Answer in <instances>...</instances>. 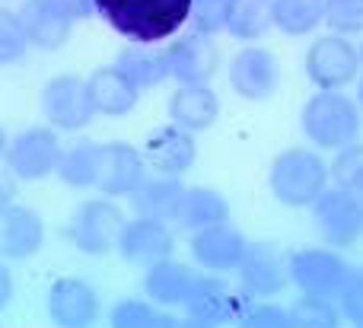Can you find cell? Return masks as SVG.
Returning a JSON list of instances; mask_svg holds the SVG:
<instances>
[{
	"mask_svg": "<svg viewBox=\"0 0 363 328\" xmlns=\"http://www.w3.org/2000/svg\"><path fill=\"white\" fill-rule=\"evenodd\" d=\"M93 4L106 26L138 45L172 38L191 13V0H93Z\"/></svg>",
	"mask_w": 363,
	"mask_h": 328,
	"instance_id": "cell-1",
	"label": "cell"
},
{
	"mask_svg": "<svg viewBox=\"0 0 363 328\" xmlns=\"http://www.w3.org/2000/svg\"><path fill=\"white\" fill-rule=\"evenodd\" d=\"M300 128L322 150H341L360 134V108L338 89H319L300 112Z\"/></svg>",
	"mask_w": 363,
	"mask_h": 328,
	"instance_id": "cell-2",
	"label": "cell"
},
{
	"mask_svg": "<svg viewBox=\"0 0 363 328\" xmlns=\"http://www.w3.org/2000/svg\"><path fill=\"white\" fill-rule=\"evenodd\" d=\"M325 182H328V166L322 163L319 153L309 150L281 153V157H274L268 172L271 195L284 208H309L325 191Z\"/></svg>",
	"mask_w": 363,
	"mask_h": 328,
	"instance_id": "cell-3",
	"label": "cell"
},
{
	"mask_svg": "<svg viewBox=\"0 0 363 328\" xmlns=\"http://www.w3.org/2000/svg\"><path fill=\"white\" fill-rule=\"evenodd\" d=\"M360 48L345 35H322L306 51V77L319 89H341L360 77Z\"/></svg>",
	"mask_w": 363,
	"mask_h": 328,
	"instance_id": "cell-4",
	"label": "cell"
},
{
	"mask_svg": "<svg viewBox=\"0 0 363 328\" xmlns=\"http://www.w3.org/2000/svg\"><path fill=\"white\" fill-rule=\"evenodd\" d=\"M121 223H125V214L118 204L99 198V201H86L74 210L67 236L83 255H106L112 246H118Z\"/></svg>",
	"mask_w": 363,
	"mask_h": 328,
	"instance_id": "cell-5",
	"label": "cell"
},
{
	"mask_svg": "<svg viewBox=\"0 0 363 328\" xmlns=\"http://www.w3.org/2000/svg\"><path fill=\"white\" fill-rule=\"evenodd\" d=\"M309 208H313V217H315V223H319L328 246L347 249L360 239V233H363L360 195H354V191L338 185V188H325Z\"/></svg>",
	"mask_w": 363,
	"mask_h": 328,
	"instance_id": "cell-6",
	"label": "cell"
},
{
	"mask_svg": "<svg viewBox=\"0 0 363 328\" xmlns=\"http://www.w3.org/2000/svg\"><path fill=\"white\" fill-rule=\"evenodd\" d=\"M42 112H45V121L51 128H57V131H80V128H86L96 115L86 80H80L74 74H61L55 80H48L42 89Z\"/></svg>",
	"mask_w": 363,
	"mask_h": 328,
	"instance_id": "cell-7",
	"label": "cell"
},
{
	"mask_svg": "<svg viewBox=\"0 0 363 328\" xmlns=\"http://www.w3.org/2000/svg\"><path fill=\"white\" fill-rule=\"evenodd\" d=\"M57 159H61V144L51 128H26L6 147V169L16 179L26 182H38L57 172Z\"/></svg>",
	"mask_w": 363,
	"mask_h": 328,
	"instance_id": "cell-8",
	"label": "cell"
},
{
	"mask_svg": "<svg viewBox=\"0 0 363 328\" xmlns=\"http://www.w3.org/2000/svg\"><path fill=\"white\" fill-rule=\"evenodd\" d=\"M287 274L303 293L338 297L347 278V265L341 255L328 252V249H296L287 259Z\"/></svg>",
	"mask_w": 363,
	"mask_h": 328,
	"instance_id": "cell-9",
	"label": "cell"
},
{
	"mask_svg": "<svg viewBox=\"0 0 363 328\" xmlns=\"http://www.w3.org/2000/svg\"><path fill=\"white\" fill-rule=\"evenodd\" d=\"M230 86L236 96L249 102H264L277 93L281 86V67L271 51L249 45L242 48L230 64Z\"/></svg>",
	"mask_w": 363,
	"mask_h": 328,
	"instance_id": "cell-10",
	"label": "cell"
},
{
	"mask_svg": "<svg viewBox=\"0 0 363 328\" xmlns=\"http://www.w3.org/2000/svg\"><path fill=\"white\" fill-rule=\"evenodd\" d=\"M236 271H239V287H242V293L252 300L277 297L290 281L281 249L271 246V242H255V246L249 242L245 259Z\"/></svg>",
	"mask_w": 363,
	"mask_h": 328,
	"instance_id": "cell-11",
	"label": "cell"
},
{
	"mask_svg": "<svg viewBox=\"0 0 363 328\" xmlns=\"http://www.w3.org/2000/svg\"><path fill=\"white\" fill-rule=\"evenodd\" d=\"M166 61H169V77H176L179 83H211L220 64V48L213 35L191 29L182 32L166 48Z\"/></svg>",
	"mask_w": 363,
	"mask_h": 328,
	"instance_id": "cell-12",
	"label": "cell"
},
{
	"mask_svg": "<svg viewBox=\"0 0 363 328\" xmlns=\"http://www.w3.org/2000/svg\"><path fill=\"white\" fill-rule=\"evenodd\" d=\"M182 306H185V316L191 325H223L239 319V312L245 310L242 300L230 290L226 281L207 278V274H198L191 293Z\"/></svg>",
	"mask_w": 363,
	"mask_h": 328,
	"instance_id": "cell-13",
	"label": "cell"
},
{
	"mask_svg": "<svg viewBox=\"0 0 363 328\" xmlns=\"http://www.w3.org/2000/svg\"><path fill=\"white\" fill-rule=\"evenodd\" d=\"M245 249H249V239H245L239 230H233L230 223L194 230V236H191L194 261H198L201 268H207V271H213V274L236 271L245 259Z\"/></svg>",
	"mask_w": 363,
	"mask_h": 328,
	"instance_id": "cell-14",
	"label": "cell"
},
{
	"mask_svg": "<svg viewBox=\"0 0 363 328\" xmlns=\"http://www.w3.org/2000/svg\"><path fill=\"white\" fill-rule=\"evenodd\" d=\"M99 293L83 278H61L48 290V316L55 325L86 328L99 319Z\"/></svg>",
	"mask_w": 363,
	"mask_h": 328,
	"instance_id": "cell-15",
	"label": "cell"
},
{
	"mask_svg": "<svg viewBox=\"0 0 363 328\" xmlns=\"http://www.w3.org/2000/svg\"><path fill=\"white\" fill-rule=\"evenodd\" d=\"M176 239H172V230L160 220L150 217H134V220L121 223L118 233V252L125 261L131 265H153V261H163L172 255Z\"/></svg>",
	"mask_w": 363,
	"mask_h": 328,
	"instance_id": "cell-16",
	"label": "cell"
},
{
	"mask_svg": "<svg viewBox=\"0 0 363 328\" xmlns=\"http://www.w3.org/2000/svg\"><path fill=\"white\" fill-rule=\"evenodd\" d=\"M144 179H147V159L138 147L125 144V140L102 144L99 188L106 191V198H131Z\"/></svg>",
	"mask_w": 363,
	"mask_h": 328,
	"instance_id": "cell-17",
	"label": "cell"
},
{
	"mask_svg": "<svg viewBox=\"0 0 363 328\" xmlns=\"http://www.w3.org/2000/svg\"><path fill=\"white\" fill-rule=\"evenodd\" d=\"M144 159L160 176H182V172H188L194 166V159H198L194 134L179 125L157 128L144 144Z\"/></svg>",
	"mask_w": 363,
	"mask_h": 328,
	"instance_id": "cell-18",
	"label": "cell"
},
{
	"mask_svg": "<svg viewBox=\"0 0 363 328\" xmlns=\"http://www.w3.org/2000/svg\"><path fill=\"white\" fill-rule=\"evenodd\" d=\"M45 242V223L32 208L10 204L0 214V255L4 259H32Z\"/></svg>",
	"mask_w": 363,
	"mask_h": 328,
	"instance_id": "cell-19",
	"label": "cell"
},
{
	"mask_svg": "<svg viewBox=\"0 0 363 328\" xmlns=\"http://www.w3.org/2000/svg\"><path fill=\"white\" fill-rule=\"evenodd\" d=\"M220 115V99L207 83H179V89L169 96V118L172 125L198 134L213 128Z\"/></svg>",
	"mask_w": 363,
	"mask_h": 328,
	"instance_id": "cell-20",
	"label": "cell"
},
{
	"mask_svg": "<svg viewBox=\"0 0 363 328\" xmlns=\"http://www.w3.org/2000/svg\"><path fill=\"white\" fill-rule=\"evenodd\" d=\"M89 86V99H93L96 115H106V118H125L138 108V96L140 89L121 74L118 67H99L93 77L86 80Z\"/></svg>",
	"mask_w": 363,
	"mask_h": 328,
	"instance_id": "cell-21",
	"label": "cell"
},
{
	"mask_svg": "<svg viewBox=\"0 0 363 328\" xmlns=\"http://www.w3.org/2000/svg\"><path fill=\"white\" fill-rule=\"evenodd\" d=\"M19 23H23L29 45L42 51H57L70 38V19L61 16L48 0H26L19 6Z\"/></svg>",
	"mask_w": 363,
	"mask_h": 328,
	"instance_id": "cell-22",
	"label": "cell"
},
{
	"mask_svg": "<svg viewBox=\"0 0 363 328\" xmlns=\"http://www.w3.org/2000/svg\"><path fill=\"white\" fill-rule=\"evenodd\" d=\"M185 198V185L172 176L163 179H144L140 188L131 195V208L138 217H150L160 223H172L179 220V208Z\"/></svg>",
	"mask_w": 363,
	"mask_h": 328,
	"instance_id": "cell-23",
	"label": "cell"
},
{
	"mask_svg": "<svg viewBox=\"0 0 363 328\" xmlns=\"http://www.w3.org/2000/svg\"><path fill=\"white\" fill-rule=\"evenodd\" d=\"M194 281H198V274L188 265L163 259L150 265V271L144 278V290L157 306H182L188 300V293H191Z\"/></svg>",
	"mask_w": 363,
	"mask_h": 328,
	"instance_id": "cell-24",
	"label": "cell"
},
{
	"mask_svg": "<svg viewBox=\"0 0 363 328\" xmlns=\"http://www.w3.org/2000/svg\"><path fill=\"white\" fill-rule=\"evenodd\" d=\"M99 172H102V144L96 140H80V144L61 150L57 159V179L70 188H89L99 185Z\"/></svg>",
	"mask_w": 363,
	"mask_h": 328,
	"instance_id": "cell-25",
	"label": "cell"
},
{
	"mask_svg": "<svg viewBox=\"0 0 363 328\" xmlns=\"http://www.w3.org/2000/svg\"><path fill=\"white\" fill-rule=\"evenodd\" d=\"M230 220V201L213 188H185L179 208V223L185 230H204V227H217V223Z\"/></svg>",
	"mask_w": 363,
	"mask_h": 328,
	"instance_id": "cell-26",
	"label": "cell"
},
{
	"mask_svg": "<svg viewBox=\"0 0 363 328\" xmlns=\"http://www.w3.org/2000/svg\"><path fill=\"white\" fill-rule=\"evenodd\" d=\"M271 26L284 35H309L325 19V0H268Z\"/></svg>",
	"mask_w": 363,
	"mask_h": 328,
	"instance_id": "cell-27",
	"label": "cell"
},
{
	"mask_svg": "<svg viewBox=\"0 0 363 328\" xmlns=\"http://www.w3.org/2000/svg\"><path fill=\"white\" fill-rule=\"evenodd\" d=\"M115 67H118L138 89H153L163 80H169V61H166V51L128 48L115 57Z\"/></svg>",
	"mask_w": 363,
	"mask_h": 328,
	"instance_id": "cell-28",
	"label": "cell"
},
{
	"mask_svg": "<svg viewBox=\"0 0 363 328\" xmlns=\"http://www.w3.org/2000/svg\"><path fill=\"white\" fill-rule=\"evenodd\" d=\"M271 29L268 0H233L230 16H226V32L239 42H258Z\"/></svg>",
	"mask_w": 363,
	"mask_h": 328,
	"instance_id": "cell-29",
	"label": "cell"
},
{
	"mask_svg": "<svg viewBox=\"0 0 363 328\" xmlns=\"http://www.w3.org/2000/svg\"><path fill=\"white\" fill-rule=\"evenodd\" d=\"M290 319H294V328H335L341 312H338L335 297L303 293V297L290 306Z\"/></svg>",
	"mask_w": 363,
	"mask_h": 328,
	"instance_id": "cell-30",
	"label": "cell"
},
{
	"mask_svg": "<svg viewBox=\"0 0 363 328\" xmlns=\"http://www.w3.org/2000/svg\"><path fill=\"white\" fill-rule=\"evenodd\" d=\"M108 322L115 328H157V325H179V319L163 316L157 306L144 303V300H121L112 306Z\"/></svg>",
	"mask_w": 363,
	"mask_h": 328,
	"instance_id": "cell-31",
	"label": "cell"
},
{
	"mask_svg": "<svg viewBox=\"0 0 363 328\" xmlns=\"http://www.w3.org/2000/svg\"><path fill=\"white\" fill-rule=\"evenodd\" d=\"M26 51H29V38L19 23V13L0 10V67L23 61Z\"/></svg>",
	"mask_w": 363,
	"mask_h": 328,
	"instance_id": "cell-32",
	"label": "cell"
},
{
	"mask_svg": "<svg viewBox=\"0 0 363 328\" xmlns=\"http://www.w3.org/2000/svg\"><path fill=\"white\" fill-rule=\"evenodd\" d=\"M332 172L341 188L354 191V195H363V144L354 140V144L341 147L338 157H335Z\"/></svg>",
	"mask_w": 363,
	"mask_h": 328,
	"instance_id": "cell-33",
	"label": "cell"
},
{
	"mask_svg": "<svg viewBox=\"0 0 363 328\" xmlns=\"http://www.w3.org/2000/svg\"><path fill=\"white\" fill-rule=\"evenodd\" d=\"M233 0H191V13L188 23L194 32L204 35H217L220 29H226V16H230Z\"/></svg>",
	"mask_w": 363,
	"mask_h": 328,
	"instance_id": "cell-34",
	"label": "cell"
},
{
	"mask_svg": "<svg viewBox=\"0 0 363 328\" xmlns=\"http://www.w3.org/2000/svg\"><path fill=\"white\" fill-rule=\"evenodd\" d=\"M325 23L335 35L363 32V0H325Z\"/></svg>",
	"mask_w": 363,
	"mask_h": 328,
	"instance_id": "cell-35",
	"label": "cell"
},
{
	"mask_svg": "<svg viewBox=\"0 0 363 328\" xmlns=\"http://www.w3.org/2000/svg\"><path fill=\"white\" fill-rule=\"evenodd\" d=\"M338 312L354 325H363V268H347L338 290Z\"/></svg>",
	"mask_w": 363,
	"mask_h": 328,
	"instance_id": "cell-36",
	"label": "cell"
},
{
	"mask_svg": "<svg viewBox=\"0 0 363 328\" xmlns=\"http://www.w3.org/2000/svg\"><path fill=\"white\" fill-rule=\"evenodd\" d=\"M239 322L249 328H294V319H290V310L274 303H255L245 306V312L239 316Z\"/></svg>",
	"mask_w": 363,
	"mask_h": 328,
	"instance_id": "cell-37",
	"label": "cell"
},
{
	"mask_svg": "<svg viewBox=\"0 0 363 328\" xmlns=\"http://www.w3.org/2000/svg\"><path fill=\"white\" fill-rule=\"evenodd\" d=\"M48 4L55 6L61 16H67L70 23H74V19H86L89 13H96L93 0H48Z\"/></svg>",
	"mask_w": 363,
	"mask_h": 328,
	"instance_id": "cell-38",
	"label": "cell"
},
{
	"mask_svg": "<svg viewBox=\"0 0 363 328\" xmlns=\"http://www.w3.org/2000/svg\"><path fill=\"white\" fill-rule=\"evenodd\" d=\"M10 297H13V274H10V268L0 261V310L10 303Z\"/></svg>",
	"mask_w": 363,
	"mask_h": 328,
	"instance_id": "cell-39",
	"label": "cell"
},
{
	"mask_svg": "<svg viewBox=\"0 0 363 328\" xmlns=\"http://www.w3.org/2000/svg\"><path fill=\"white\" fill-rule=\"evenodd\" d=\"M10 204H13V185L6 182L4 176H0V214H4V210L10 208Z\"/></svg>",
	"mask_w": 363,
	"mask_h": 328,
	"instance_id": "cell-40",
	"label": "cell"
},
{
	"mask_svg": "<svg viewBox=\"0 0 363 328\" xmlns=\"http://www.w3.org/2000/svg\"><path fill=\"white\" fill-rule=\"evenodd\" d=\"M6 147H10V140H6V131L0 128V159L6 157Z\"/></svg>",
	"mask_w": 363,
	"mask_h": 328,
	"instance_id": "cell-41",
	"label": "cell"
},
{
	"mask_svg": "<svg viewBox=\"0 0 363 328\" xmlns=\"http://www.w3.org/2000/svg\"><path fill=\"white\" fill-rule=\"evenodd\" d=\"M360 106H363V77H360Z\"/></svg>",
	"mask_w": 363,
	"mask_h": 328,
	"instance_id": "cell-42",
	"label": "cell"
},
{
	"mask_svg": "<svg viewBox=\"0 0 363 328\" xmlns=\"http://www.w3.org/2000/svg\"><path fill=\"white\" fill-rule=\"evenodd\" d=\"M360 57H363V48H360Z\"/></svg>",
	"mask_w": 363,
	"mask_h": 328,
	"instance_id": "cell-43",
	"label": "cell"
},
{
	"mask_svg": "<svg viewBox=\"0 0 363 328\" xmlns=\"http://www.w3.org/2000/svg\"><path fill=\"white\" fill-rule=\"evenodd\" d=\"M360 204H363V195H360Z\"/></svg>",
	"mask_w": 363,
	"mask_h": 328,
	"instance_id": "cell-44",
	"label": "cell"
}]
</instances>
